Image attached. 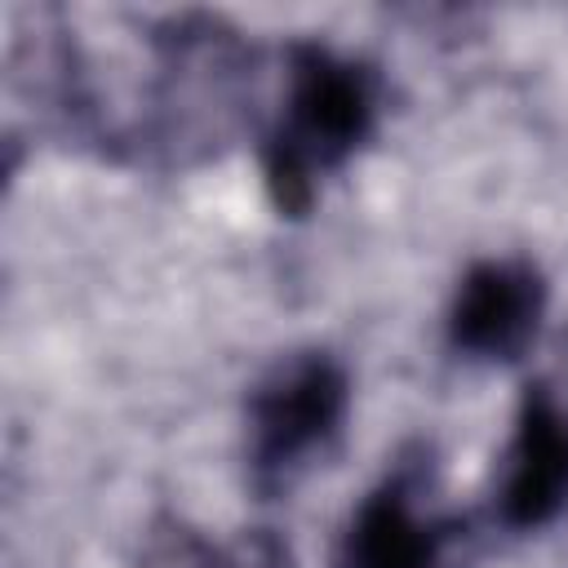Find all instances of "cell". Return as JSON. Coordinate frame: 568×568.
<instances>
[{
	"label": "cell",
	"instance_id": "obj_1",
	"mask_svg": "<svg viewBox=\"0 0 568 568\" xmlns=\"http://www.w3.org/2000/svg\"><path fill=\"white\" fill-rule=\"evenodd\" d=\"M151 80L124 138L133 164H200L244 124L253 93V44L209 9H178L142 27Z\"/></svg>",
	"mask_w": 568,
	"mask_h": 568
},
{
	"label": "cell",
	"instance_id": "obj_2",
	"mask_svg": "<svg viewBox=\"0 0 568 568\" xmlns=\"http://www.w3.org/2000/svg\"><path fill=\"white\" fill-rule=\"evenodd\" d=\"M382 75L324 40L284 49V98L257 142L262 186L280 217L297 222L315 209L320 182L346 169L377 133Z\"/></svg>",
	"mask_w": 568,
	"mask_h": 568
},
{
	"label": "cell",
	"instance_id": "obj_3",
	"mask_svg": "<svg viewBox=\"0 0 568 568\" xmlns=\"http://www.w3.org/2000/svg\"><path fill=\"white\" fill-rule=\"evenodd\" d=\"M351 413V373L333 351L280 355L244 399V466L262 497H280L333 448Z\"/></svg>",
	"mask_w": 568,
	"mask_h": 568
},
{
	"label": "cell",
	"instance_id": "obj_4",
	"mask_svg": "<svg viewBox=\"0 0 568 568\" xmlns=\"http://www.w3.org/2000/svg\"><path fill=\"white\" fill-rule=\"evenodd\" d=\"M550 284L528 257H479L453 288L444 337L462 359L515 364L541 333Z\"/></svg>",
	"mask_w": 568,
	"mask_h": 568
},
{
	"label": "cell",
	"instance_id": "obj_5",
	"mask_svg": "<svg viewBox=\"0 0 568 568\" xmlns=\"http://www.w3.org/2000/svg\"><path fill=\"white\" fill-rule=\"evenodd\" d=\"M426 453L399 457L377 488L351 510L337 568H444L457 524L422 506Z\"/></svg>",
	"mask_w": 568,
	"mask_h": 568
},
{
	"label": "cell",
	"instance_id": "obj_6",
	"mask_svg": "<svg viewBox=\"0 0 568 568\" xmlns=\"http://www.w3.org/2000/svg\"><path fill=\"white\" fill-rule=\"evenodd\" d=\"M568 506V413L546 382H528L506 444L497 519L510 532H537Z\"/></svg>",
	"mask_w": 568,
	"mask_h": 568
},
{
	"label": "cell",
	"instance_id": "obj_7",
	"mask_svg": "<svg viewBox=\"0 0 568 568\" xmlns=\"http://www.w3.org/2000/svg\"><path fill=\"white\" fill-rule=\"evenodd\" d=\"M151 568H288V546L271 528H253L240 541H209L182 519H160L146 537Z\"/></svg>",
	"mask_w": 568,
	"mask_h": 568
}]
</instances>
